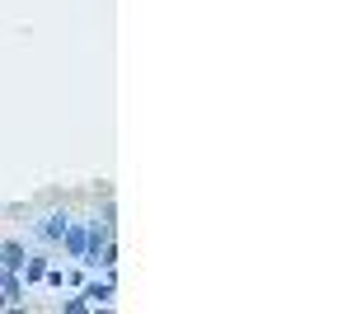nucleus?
Masks as SVG:
<instances>
[{
  "label": "nucleus",
  "mask_w": 352,
  "mask_h": 314,
  "mask_svg": "<svg viewBox=\"0 0 352 314\" xmlns=\"http://www.w3.org/2000/svg\"><path fill=\"white\" fill-rule=\"evenodd\" d=\"M66 225H71V216H66V211H52V216L38 221V239H43V244H61Z\"/></svg>",
  "instance_id": "nucleus-1"
},
{
  "label": "nucleus",
  "mask_w": 352,
  "mask_h": 314,
  "mask_svg": "<svg viewBox=\"0 0 352 314\" xmlns=\"http://www.w3.org/2000/svg\"><path fill=\"white\" fill-rule=\"evenodd\" d=\"M89 305H113V295H118V287H113V277L104 272V277H94V282H85V291H80Z\"/></svg>",
  "instance_id": "nucleus-2"
},
{
  "label": "nucleus",
  "mask_w": 352,
  "mask_h": 314,
  "mask_svg": "<svg viewBox=\"0 0 352 314\" xmlns=\"http://www.w3.org/2000/svg\"><path fill=\"white\" fill-rule=\"evenodd\" d=\"M85 235H89V225H76V221L66 225V235H61V249H66V258H76V262L85 258Z\"/></svg>",
  "instance_id": "nucleus-3"
},
{
  "label": "nucleus",
  "mask_w": 352,
  "mask_h": 314,
  "mask_svg": "<svg viewBox=\"0 0 352 314\" xmlns=\"http://www.w3.org/2000/svg\"><path fill=\"white\" fill-rule=\"evenodd\" d=\"M24 258H28V249L19 244V239H5V244H0V267H5V272H19Z\"/></svg>",
  "instance_id": "nucleus-4"
},
{
  "label": "nucleus",
  "mask_w": 352,
  "mask_h": 314,
  "mask_svg": "<svg viewBox=\"0 0 352 314\" xmlns=\"http://www.w3.org/2000/svg\"><path fill=\"white\" fill-rule=\"evenodd\" d=\"M0 300L5 305H24V277L19 272H5L0 277Z\"/></svg>",
  "instance_id": "nucleus-5"
},
{
  "label": "nucleus",
  "mask_w": 352,
  "mask_h": 314,
  "mask_svg": "<svg viewBox=\"0 0 352 314\" xmlns=\"http://www.w3.org/2000/svg\"><path fill=\"white\" fill-rule=\"evenodd\" d=\"M19 272H24V287H38V282L47 277V254H28Z\"/></svg>",
  "instance_id": "nucleus-6"
},
{
  "label": "nucleus",
  "mask_w": 352,
  "mask_h": 314,
  "mask_svg": "<svg viewBox=\"0 0 352 314\" xmlns=\"http://www.w3.org/2000/svg\"><path fill=\"white\" fill-rule=\"evenodd\" d=\"M61 310H66V314H85V310H89V300H85V295H71V300H61Z\"/></svg>",
  "instance_id": "nucleus-7"
},
{
  "label": "nucleus",
  "mask_w": 352,
  "mask_h": 314,
  "mask_svg": "<svg viewBox=\"0 0 352 314\" xmlns=\"http://www.w3.org/2000/svg\"><path fill=\"white\" fill-rule=\"evenodd\" d=\"M0 277H5V267H0Z\"/></svg>",
  "instance_id": "nucleus-8"
}]
</instances>
